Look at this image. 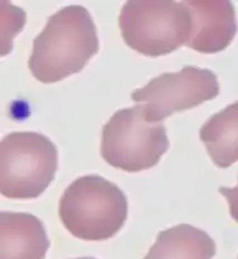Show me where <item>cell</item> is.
Returning a JSON list of instances; mask_svg holds the SVG:
<instances>
[{
  "instance_id": "6da1fadb",
  "label": "cell",
  "mask_w": 238,
  "mask_h": 259,
  "mask_svg": "<svg viewBox=\"0 0 238 259\" xmlns=\"http://www.w3.org/2000/svg\"><path fill=\"white\" fill-rule=\"evenodd\" d=\"M99 52L96 27L82 6H67L51 16L36 37L28 66L43 83H55L78 73Z\"/></svg>"
},
{
  "instance_id": "7a4b0ae2",
  "label": "cell",
  "mask_w": 238,
  "mask_h": 259,
  "mask_svg": "<svg viewBox=\"0 0 238 259\" xmlns=\"http://www.w3.org/2000/svg\"><path fill=\"white\" fill-rule=\"evenodd\" d=\"M65 228L83 240H105L120 230L128 217L126 194L100 176H84L67 187L59 201Z\"/></svg>"
},
{
  "instance_id": "3957f363",
  "label": "cell",
  "mask_w": 238,
  "mask_h": 259,
  "mask_svg": "<svg viewBox=\"0 0 238 259\" xmlns=\"http://www.w3.org/2000/svg\"><path fill=\"white\" fill-rule=\"evenodd\" d=\"M58 152L47 137L14 132L0 143V192L9 199H35L51 185Z\"/></svg>"
},
{
  "instance_id": "277c9868",
  "label": "cell",
  "mask_w": 238,
  "mask_h": 259,
  "mask_svg": "<svg viewBox=\"0 0 238 259\" xmlns=\"http://www.w3.org/2000/svg\"><path fill=\"white\" fill-rule=\"evenodd\" d=\"M118 25L129 47L156 57L187 44L192 18L185 2H128L122 7Z\"/></svg>"
},
{
  "instance_id": "5b68a950",
  "label": "cell",
  "mask_w": 238,
  "mask_h": 259,
  "mask_svg": "<svg viewBox=\"0 0 238 259\" xmlns=\"http://www.w3.org/2000/svg\"><path fill=\"white\" fill-rule=\"evenodd\" d=\"M168 148L165 125L149 122L141 104L114 113L102 133V158L127 172L152 168Z\"/></svg>"
},
{
  "instance_id": "8992f818",
  "label": "cell",
  "mask_w": 238,
  "mask_h": 259,
  "mask_svg": "<svg viewBox=\"0 0 238 259\" xmlns=\"http://www.w3.org/2000/svg\"><path fill=\"white\" fill-rule=\"evenodd\" d=\"M219 93L217 76L209 69L185 66L178 73H165L135 90L131 99L141 103L149 122L160 123L175 112L191 109Z\"/></svg>"
},
{
  "instance_id": "52a82bcc",
  "label": "cell",
  "mask_w": 238,
  "mask_h": 259,
  "mask_svg": "<svg viewBox=\"0 0 238 259\" xmlns=\"http://www.w3.org/2000/svg\"><path fill=\"white\" fill-rule=\"evenodd\" d=\"M192 27L187 46L199 53L224 51L237 31L235 8L230 2H185Z\"/></svg>"
},
{
  "instance_id": "ba28073f",
  "label": "cell",
  "mask_w": 238,
  "mask_h": 259,
  "mask_svg": "<svg viewBox=\"0 0 238 259\" xmlns=\"http://www.w3.org/2000/svg\"><path fill=\"white\" fill-rule=\"evenodd\" d=\"M50 245L44 225L35 215L0 213V259H44Z\"/></svg>"
},
{
  "instance_id": "9c48e42d",
  "label": "cell",
  "mask_w": 238,
  "mask_h": 259,
  "mask_svg": "<svg viewBox=\"0 0 238 259\" xmlns=\"http://www.w3.org/2000/svg\"><path fill=\"white\" fill-rule=\"evenodd\" d=\"M215 253L212 237L183 224L161 231L144 259H212Z\"/></svg>"
},
{
  "instance_id": "30bf717a",
  "label": "cell",
  "mask_w": 238,
  "mask_h": 259,
  "mask_svg": "<svg viewBox=\"0 0 238 259\" xmlns=\"http://www.w3.org/2000/svg\"><path fill=\"white\" fill-rule=\"evenodd\" d=\"M200 139L219 168L238 161V102L209 117L200 128Z\"/></svg>"
},
{
  "instance_id": "8fae6325",
  "label": "cell",
  "mask_w": 238,
  "mask_h": 259,
  "mask_svg": "<svg viewBox=\"0 0 238 259\" xmlns=\"http://www.w3.org/2000/svg\"><path fill=\"white\" fill-rule=\"evenodd\" d=\"M219 192L228 201L231 218L238 223V185L235 188H219Z\"/></svg>"
},
{
  "instance_id": "7c38bea8",
  "label": "cell",
  "mask_w": 238,
  "mask_h": 259,
  "mask_svg": "<svg viewBox=\"0 0 238 259\" xmlns=\"http://www.w3.org/2000/svg\"><path fill=\"white\" fill-rule=\"evenodd\" d=\"M78 259H95V258H89V257H86V258H78Z\"/></svg>"
}]
</instances>
